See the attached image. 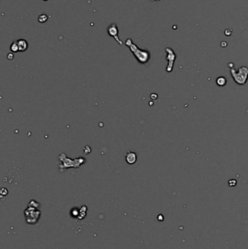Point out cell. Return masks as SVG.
Segmentation results:
<instances>
[{
	"instance_id": "cell-10",
	"label": "cell",
	"mask_w": 248,
	"mask_h": 249,
	"mask_svg": "<svg viewBox=\"0 0 248 249\" xmlns=\"http://www.w3.org/2000/svg\"><path fill=\"white\" fill-rule=\"evenodd\" d=\"M216 82H217V85H219V86H224L226 84V80L225 79V77H218L216 80Z\"/></svg>"
},
{
	"instance_id": "cell-1",
	"label": "cell",
	"mask_w": 248,
	"mask_h": 249,
	"mask_svg": "<svg viewBox=\"0 0 248 249\" xmlns=\"http://www.w3.org/2000/svg\"><path fill=\"white\" fill-rule=\"evenodd\" d=\"M125 45L130 48V51L134 55L138 63L141 64H145L149 61L151 59L150 52L147 50H143L138 48L135 43H133L132 40L128 38L125 41Z\"/></svg>"
},
{
	"instance_id": "cell-14",
	"label": "cell",
	"mask_w": 248,
	"mask_h": 249,
	"mask_svg": "<svg viewBox=\"0 0 248 249\" xmlns=\"http://www.w3.org/2000/svg\"><path fill=\"white\" fill-rule=\"evenodd\" d=\"M151 1H162V0H151Z\"/></svg>"
},
{
	"instance_id": "cell-4",
	"label": "cell",
	"mask_w": 248,
	"mask_h": 249,
	"mask_svg": "<svg viewBox=\"0 0 248 249\" xmlns=\"http://www.w3.org/2000/svg\"><path fill=\"white\" fill-rule=\"evenodd\" d=\"M40 214H41V212H40L39 210L37 209V207L29 206V207L25 211L26 221H27L29 224L36 223L37 219H38L39 217Z\"/></svg>"
},
{
	"instance_id": "cell-7",
	"label": "cell",
	"mask_w": 248,
	"mask_h": 249,
	"mask_svg": "<svg viewBox=\"0 0 248 249\" xmlns=\"http://www.w3.org/2000/svg\"><path fill=\"white\" fill-rule=\"evenodd\" d=\"M137 159H138V157H137V154L135 152H131L130 150H128L126 152L125 160L127 164L130 165H134L136 163Z\"/></svg>"
},
{
	"instance_id": "cell-12",
	"label": "cell",
	"mask_w": 248,
	"mask_h": 249,
	"mask_svg": "<svg viewBox=\"0 0 248 249\" xmlns=\"http://www.w3.org/2000/svg\"><path fill=\"white\" fill-rule=\"evenodd\" d=\"M39 204L37 202H36L35 200H32L30 203H29V206H31V207H39Z\"/></svg>"
},
{
	"instance_id": "cell-11",
	"label": "cell",
	"mask_w": 248,
	"mask_h": 249,
	"mask_svg": "<svg viewBox=\"0 0 248 249\" xmlns=\"http://www.w3.org/2000/svg\"><path fill=\"white\" fill-rule=\"evenodd\" d=\"M48 20V16L45 14H41L38 17V21L41 23H44Z\"/></svg>"
},
{
	"instance_id": "cell-5",
	"label": "cell",
	"mask_w": 248,
	"mask_h": 249,
	"mask_svg": "<svg viewBox=\"0 0 248 249\" xmlns=\"http://www.w3.org/2000/svg\"><path fill=\"white\" fill-rule=\"evenodd\" d=\"M107 33L110 37H112L115 39L116 42H118L119 45H122L123 42L119 37V29L118 26L115 23H112L109 27L107 28Z\"/></svg>"
},
{
	"instance_id": "cell-15",
	"label": "cell",
	"mask_w": 248,
	"mask_h": 249,
	"mask_svg": "<svg viewBox=\"0 0 248 249\" xmlns=\"http://www.w3.org/2000/svg\"><path fill=\"white\" fill-rule=\"evenodd\" d=\"M43 1H48V0H43Z\"/></svg>"
},
{
	"instance_id": "cell-9",
	"label": "cell",
	"mask_w": 248,
	"mask_h": 249,
	"mask_svg": "<svg viewBox=\"0 0 248 249\" xmlns=\"http://www.w3.org/2000/svg\"><path fill=\"white\" fill-rule=\"evenodd\" d=\"M10 49L11 52H19V48H18V42L17 41H15L13 42L12 44L10 45Z\"/></svg>"
},
{
	"instance_id": "cell-13",
	"label": "cell",
	"mask_w": 248,
	"mask_h": 249,
	"mask_svg": "<svg viewBox=\"0 0 248 249\" xmlns=\"http://www.w3.org/2000/svg\"><path fill=\"white\" fill-rule=\"evenodd\" d=\"M7 58L8 60H12V59H13V58H14L13 53H12V52H10V53H8L7 55Z\"/></svg>"
},
{
	"instance_id": "cell-8",
	"label": "cell",
	"mask_w": 248,
	"mask_h": 249,
	"mask_svg": "<svg viewBox=\"0 0 248 249\" xmlns=\"http://www.w3.org/2000/svg\"><path fill=\"white\" fill-rule=\"evenodd\" d=\"M18 45L19 48V52H25L28 50L29 48V43L24 39H20L17 40Z\"/></svg>"
},
{
	"instance_id": "cell-2",
	"label": "cell",
	"mask_w": 248,
	"mask_h": 249,
	"mask_svg": "<svg viewBox=\"0 0 248 249\" xmlns=\"http://www.w3.org/2000/svg\"><path fill=\"white\" fill-rule=\"evenodd\" d=\"M58 158L62 162V164L59 165V170L60 171H65L69 168H79L86 162L84 157H78L75 159L69 158L63 152L60 153Z\"/></svg>"
},
{
	"instance_id": "cell-3",
	"label": "cell",
	"mask_w": 248,
	"mask_h": 249,
	"mask_svg": "<svg viewBox=\"0 0 248 249\" xmlns=\"http://www.w3.org/2000/svg\"><path fill=\"white\" fill-rule=\"evenodd\" d=\"M231 73L234 80L238 85H245L248 79V68L246 66L239 68L238 72L235 71V69H232Z\"/></svg>"
},
{
	"instance_id": "cell-6",
	"label": "cell",
	"mask_w": 248,
	"mask_h": 249,
	"mask_svg": "<svg viewBox=\"0 0 248 249\" xmlns=\"http://www.w3.org/2000/svg\"><path fill=\"white\" fill-rule=\"evenodd\" d=\"M165 51L167 52V57L166 59L168 61V65L167 67V72H170L173 70V63H174L175 59V54L174 53L173 50L170 48H166Z\"/></svg>"
}]
</instances>
